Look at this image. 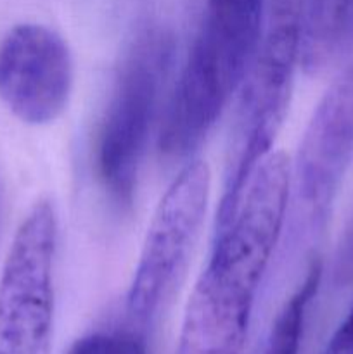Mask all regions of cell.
Masks as SVG:
<instances>
[{"label":"cell","instance_id":"6","mask_svg":"<svg viewBox=\"0 0 353 354\" xmlns=\"http://www.w3.org/2000/svg\"><path fill=\"white\" fill-rule=\"evenodd\" d=\"M57 216L38 201L12 239L0 275V354H51Z\"/></svg>","mask_w":353,"mask_h":354},{"label":"cell","instance_id":"9","mask_svg":"<svg viewBox=\"0 0 353 354\" xmlns=\"http://www.w3.org/2000/svg\"><path fill=\"white\" fill-rule=\"evenodd\" d=\"M353 41V0H300V68L317 75Z\"/></svg>","mask_w":353,"mask_h":354},{"label":"cell","instance_id":"2","mask_svg":"<svg viewBox=\"0 0 353 354\" xmlns=\"http://www.w3.org/2000/svg\"><path fill=\"white\" fill-rule=\"evenodd\" d=\"M269 7L270 0H206L161 113L158 149L166 159L189 158L213 130L258 50Z\"/></svg>","mask_w":353,"mask_h":354},{"label":"cell","instance_id":"4","mask_svg":"<svg viewBox=\"0 0 353 354\" xmlns=\"http://www.w3.org/2000/svg\"><path fill=\"white\" fill-rule=\"evenodd\" d=\"M172 59V33L147 26L135 35L118 68L96 147L99 182L118 206L134 203L138 168L159 114Z\"/></svg>","mask_w":353,"mask_h":354},{"label":"cell","instance_id":"10","mask_svg":"<svg viewBox=\"0 0 353 354\" xmlns=\"http://www.w3.org/2000/svg\"><path fill=\"white\" fill-rule=\"evenodd\" d=\"M320 263H311L301 286L284 303L272 325L263 354H300L303 341L305 320L310 303L320 283Z\"/></svg>","mask_w":353,"mask_h":354},{"label":"cell","instance_id":"11","mask_svg":"<svg viewBox=\"0 0 353 354\" xmlns=\"http://www.w3.org/2000/svg\"><path fill=\"white\" fill-rule=\"evenodd\" d=\"M322 354H353V308L336 328Z\"/></svg>","mask_w":353,"mask_h":354},{"label":"cell","instance_id":"7","mask_svg":"<svg viewBox=\"0 0 353 354\" xmlns=\"http://www.w3.org/2000/svg\"><path fill=\"white\" fill-rule=\"evenodd\" d=\"M73 82L71 52L57 31L21 23L0 40V100L23 123L44 127L59 120Z\"/></svg>","mask_w":353,"mask_h":354},{"label":"cell","instance_id":"8","mask_svg":"<svg viewBox=\"0 0 353 354\" xmlns=\"http://www.w3.org/2000/svg\"><path fill=\"white\" fill-rule=\"evenodd\" d=\"M353 162V62L339 73L307 124L293 187L311 223H324Z\"/></svg>","mask_w":353,"mask_h":354},{"label":"cell","instance_id":"1","mask_svg":"<svg viewBox=\"0 0 353 354\" xmlns=\"http://www.w3.org/2000/svg\"><path fill=\"white\" fill-rule=\"evenodd\" d=\"M293 189V165L272 152L256 169L230 223L213 249L187 303L176 354H242Z\"/></svg>","mask_w":353,"mask_h":354},{"label":"cell","instance_id":"3","mask_svg":"<svg viewBox=\"0 0 353 354\" xmlns=\"http://www.w3.org/2000/svg\"><path fill=\"white\" fill-rule=\"evenodd\" d=\"M300 68V0H272L258 50L237 90L215 235L234 218L256 169L272 154Z\"/></svg>","mask_w":353,"mask_h":354},{"label":"cell","instance_id":"5","mask_svg":"<svg viewBox=\"0 0 353 354\" xmlns=\"http://www.w3.org/2000/svg\"><path fill=\"white\" fill-rule=\"evenodd\" d=\"M211 196L206 161H189L159 201L127 296L128 315L144 325L175 296L189 270Z\"/></svg>","mask_w":353,"mask_h":354}]
</instances>
